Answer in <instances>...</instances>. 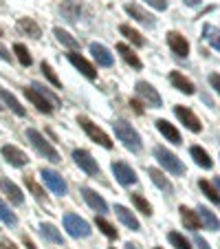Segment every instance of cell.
Returning <instances> with one entry per match:
<instances>
[{
    "instance_id": "34",
    "label": "cell",
    "mask_w": 220,
    "mask_h": 249,
    "mask_svg": "<svg viewBox=\"0 0 220 249\" xmlns=\"http://www.w3.org/2000/svg\"><path fill=\"white\" fill-rule=\"evenodd\" d=\"M0 221L5 223V225H9V227H14L16 223H18V218H16V214L9 210V207L5 205V203L0 201Z\"/></svg>"
},
{
    "instance_id": "9",
    "label": "cell",
    "mask_w": 220,
    "mask_h": 249,
    "mask_svg": "<svg viewBox=\"0 0 220 249\" xmlns=\"http://www.w3.org/2000/svg\"><path fill=\"white\" fill-rule=\"evenodd\" d=\"M73 159H75V163L80 165V168L84 170L86 174H90V177L99 174V165H97V161H95L86 150H75V152H73Z\"/></svg>"
},
{
    "instance_id": "25",
    "label": "cell",
    "mask_w": 220,
    "mask_h": 249,
    "mask_svg": "<svg viewBox=\"0 0 220 249\" xmlns=\"http://www.w3.org/2000/svg\"><path fill=\"white\" fill-rule=\"evenodd\" d=\"M148 174H150V179L154 181V185L159 190H163V192H168V194H172L174 192V188H172V183H169L168 179L163 177V172L161 170H156V168H150L148 170Z\"/></svg>"
},
{
    "instance_id": "43",
    "label": "cell",
    "mask_w": 220,
    "mask_h": 249,
    "mask_svg": "<svg viewBox=\"0 0 220 249\" xmlns=\"http://www.w3.org/2000/svg\"><path fill=\"white\" fill-rule=\"evenodd\" d=\"M0 249H18L11 240H7V238H0Z\"/></svg>"
},
{
    "instance_id": "37",
    "label": "cell",
    "mask_w": 220,
    "mask_h": 249,
    "mask_svg": "<svg viewBox=\"0 0 220 249\" xmlns=\"http://www.w3.org/2000/svg\"><path fill=\"white\" fill-rule=\"evenodd\" d=\"M132 203L136 205V210L141 212V214H145V216H150L152 214V207H150V203L145 201L141 194H132Z\"/></svg>"
},
{
    "instance_id": "27",
    "label": "cell",
    "mask_w": 220,
    "mask_h": 249,
    "mask_svg": "<svg viewBox=\"0 0 220 249\" xmlns=\"http://www.w3.org/2000/svg\"><path fill=\"white\" fill-rule=\"evenodd\" d=\"M203 36H205V40L216 49V51H220V31L214 27V24H205V27H203Z\"/></svg>"
},
{
    "instance_id": "38",
    "label": "cell",
    "mask_w": 220,
    "mask_h": 249,
    "mask_svg": "<svg viewBox=\"0 0 220 249\" xmlns=\"http://www.w3.org/2000/svg\"><path fill=\"white\" fill-rule=\"evenodd\" d=\"M40 71H42V73H44V77H47V80L51 82V84L55 86V89H62V84H60V77H57L55 73H53V69L47 64V62H42V66H40Z\"/></svg>"
},
{
    "instance_id": "50",
    "label": "cell",
    "mask_w": 220,
    "mask_h": 249,
    "mask_svg": "<svg viewBox=\"0 0 220 249\" xmlns=\"http://www.w3.org/2000/svg\"><path fill=\"white\" fill-rule=\"evenodd\" d=\"M216 188H218V190H220V179H216Z\"/></svg>"
},
{
    "instance_id": "1",
    "label": "cell",
    "mask_w": 220,
    "mask_h": 249,
    "mask_svg": "<svg viewBox=\"0 0 220 249\" xmlns=\"http://www.w3.org/2000/svg\"><path fill=\"white\" fill-rule=\"evenodd\" d=\"M27 139H29V143L38 150V155H42L44 159H49L51 163H60V155H57V150L51 146V143H49L47 139H44L42 135H40L38 130L29 128V130H27Z\"/></svg>"
},
{
    "instance_id": "10",
    "label": "cell",
    "mask_w": 220,
    "mask_h": 249,
    "mask_svg": "<svg viewBox=\"0 0 220 249\" xmlns=\"http://www.w3.org/2000/svg\"><path fill=\"white\" fill-rule=\"evenodd\" d=\"M68 62H70L73 66H75L77 71H80L82 75L88 77V80H95V77H97V71H95V66L90 64V62L86 60V57H82L80 53H75V51L68 53Z\"/></svg>"
},
{
    "instance_id": "2",
    "label": "cell",
    "mask_w": 220,
    "mask_h": 249,
    "mask_svg": "<svg viewBox=\"0 0 220 249\" xmlns=\"http://www.w3.org/2000/svg\"><path fill=\"white\" fill-rule=\"evenodd\" d=\"M113 128H115V135L119 137V141H123V146H126L128 150H132V152H139L141 150V137H139V132L130 126V124L115 122Z\"/></svg>"
},
{
    "instance_id": "30",
    "label": "cell",
    "mask_w": 220,
    "mask_h": 249,
    "mask_svg": "<svg viewBox=\"0 0 220 249\" xmlns=\"http://www.w3.org/2000/svg\"><path fill=\"white\" fill-rule=\"evenodd\" d=\"M119 31H121V36H126V38L130 40L135 47H143V44H145L143 36H141L139 31H135L132 27H128V24H121V27H119Z\"/></svg>"
},
{
    "instance_id": "44",
    "label": "cell",
    "mask_w": 220,
    "mask_h": 249,
    "mask_svg": "<svg viewBox=\"0 0 220 249\" xmlns=\"http://www.w3.org/2000/svg\"><path fill=\"white\" fill-rule=\"evenodd\" d=\"M194 240H196L198 249H211V247H209V245H207V240H203V238H201V236H196V238H194Z\"/></svg>"
},
{
    "instance_id": "45",
    "label": "cell",
    "mask_w": 220,
    "mask_h": 249,
    "mask_svg": "<svg viewBox=\"0 0 220 249\" xmlns=\"http://www.w3.org/2000/svg\"><path fill=\"white\" fill-rule=\"evenodd\" d=\"M22 243H24V247H27V249H38L35 245H33V240L27 238V236H22Z\"/></svg>"
},
{
    "instance_id": "39",
    "label": "cell",
    "mask_w": 220,
    "mask_h": 249,
    "mask_svg": "<svg viewBox=\"0 0 220 249\" xmlns=\"http://www.w3.org/2000/svg\"><path fill=\"white\" fill-rule=\"evenodd\" d=\"M97 227L108 236V238H117V236H119V234H117V230H115V227L110 225V223H108L106 218H102V216L97 218Z\"/></svg>"
},
{
    "instance_id": "19",
    "label": "cell",
    "mask_w": 220,
    "mask_h": 249,
    "mask_svg": "<svg viewBox=\"0 0 220 249\" xmlns=\"http://www.w3.org/2000/svg\"><path fill=\"white\" fill-rule=\"evenodd\" d=\"M169 82H172V86H174V89H178L181 93H185V95H192L194 93V84L185 75H181L178 71H172V73H169Z\"/></svg>"
},
{
    "instance_id": "16",
    "label": "cell",
    "mask_w": 220,
    "mask_h": 249,
    "mask_svg": "<svg viewBox=\"0 0 220 249\" xmlns=\"http://www.w3.org/2000/svg\"><path fill=\"white\" fill-rule=\"evenodd\" d=\"M115 214H117V218L123 223L126 227H130L132 231H139V221H136V216L132 214L128 207H123V205H115Z\"/></svg>"
},
{
    "instance_id": "35",
    "label": "cell",
    "mask_w": 220,
    "mask_h": 249,
    "mask_svg": "<svg viewBox=\"0 0 220 249\" xmlns=\"http://www.w3.org/2000/svg\"><path fill=\"white\" fill-rule=\"evenodd\" d=\"M14 53H16V57H18V62L22 66H31V55H29V51H27L24 44H14Z\"/></svg>"
},
{
    "instance_id": "12",
    "label": "cell",
    "mask_w": 220,
    "mask_h": 249,
    "mask_svg": "<svg viewBox=\"0 0 220 249\" xmlns=\"http://www.w3.org/2000/svg\"><path fill=\"white\" fill-rule=\"evenodd\" d=\"M168 44H169V49H172V53H174L176 57H187L189 44H187V40L183 38L181 33L169 31V33H168Z\"/></svg>"
},
{
    "instance_id": "31",
    "label": "cell",
    "mask_w": 220,
    "mask_h": 249,
    "mask_svg": "<svg viewBox=\"0 0 220 249\" xmlns=\"http://www.w3.org/2000/svg\"><path fill=\"white\" fill-rule=\"evenodd\" d=\"M117 51L121 53V57L132 66V69H141V60L136 57V53H132L130 47H126V44H117Z\"/></svg>"
},
{
    "instance_id": "42",
    "label": "cell",
    "mask_w": 220,
    "mask_h": 249,
    "mask_svg": "<svg viewBox=\"0 0 220 249\" xmlns=\"http://www.w3.org/2000/svg\"><path fill=\"white\" fill-rule=\"evenodd\" d=\"M209 84L216 89V93H220V75H218V73H214V75H209Z\"/></svg>"
},
{
    "instance_id": "13",
    "label": "cell",
    "mask_w": 220,
    "mask_h": 249,
    "mask_svg": "<svg viewBox=\"0 0 220 249\" xmlns=\"http://www.w3.org/2000/svg\"><path fill=\"white\" fill-rule=\"evenodd\" d=\"M113 174L117 177V181H119L121 185H132V183H136V174H135V170H132L130 165L121 163V161L113 163Z\"/></svg>"
},
{
    "instance_id": "41",
    "label": "cell",
    "mask_w": 220,
    "mask_h": 249,
    "mask_svg": "<svg viewBox=\"0 0 220 249\" xmlns=\"http://www.w3.org/2000/svg\"><path fill=\"white\" fill-rule=\"evenodd\" d=\"M145 2H150L154 9H159V11H165L168 9V0H145Z\"/></svg>"
},
{
    "instance_id": "18",
    "label": "cell",
    "mask_w": 220,
    "mask_h": 249,
    "mask_svg": "<svg viewBox=\"0 0 220 249\" xmlns=\"http://www.w3.org/2000/svg\"><path fill=\"white\" fill-rule=\"evenodd\" d=\"M90 53H93V57L97 60V64H102V66H113V53L108 51L106 47H102V44H97V42H93L90 44Z\"/></svg>"
},
{
    "instance_id": "20",
    "label": "cell",
    "mask_w": 220,
    "mask_h": 249,
    "mask_svg": "<svg viewBox=\"0 0 220 249\" xmlns=\"http://www.w3.org/2000/svg\"><path fill=\"white\" fill-rule=\"evenodd\" d=\"M178 212H181V218H183V223H185L187 230H194V231L201 230L203 223H201V218H198V212H192L189 207H185V205H183Z\"/></svg>"
},
{
    "instance_id": "7",
    "label": "cell",
    "mask_w": 220,
    "mask_h": 249,
    "mask_svg": "<svg viewBox=\"0 0 220 249\" xmlns=\"http://www.w3.org/2000/svg\"><path fill=\"white\" fill-rule=\"evenodd\" d=\"M40 177H42V181L49 185V188H51V192L60 194V196H64V194H66V181L62 179L55 170L42 168V170H40Z\"/></svg>"
},
{
    "instance_id": "40",
    "label": "cell",
    "mask_w": 220,
    "mask_h": 249,
    "mask_svg": "<svg viewBox=\"0 0 220 249\" xmlns=\"http://www.w3.org/2000/svg\"><path fill=\"white\" fill-rule=\"evenodd\" d=\"M169 243H172L176 249H192V247H189V243L183 238L178 231H169Z\"/></svg>"
},
{
    "instance_id": "3",
    "label": "cell",
    "mask_w": 220,
    "mask_h": 249,
    "mask_svg": "<svg viewBox=\"0 0 220 249\" xmlns=\"http://www.w3.org/2000/svg\"><path fill=\"white\" fill-rule=\"evenodd\" d=\"M64 227H66V231H68V236H73V238H88L90 236V225L84 218L77 216V214H66Z\"/></svg>"
},
{
    "instance_id": "15",
    "label": "cell",
    "mask_w": 220,
    "mask_h": 249,
    "mask_svg": "<svg viewBox=\"0 0 220 249\" xmlns=\"http://www.w3.org/2000/svg\"><path fill=\"white\" fill-rule=\"evenodd\" d=\"M0 190L9 196V201L14 203V205H22L24 203V196H22V192H20V188L14 183V181H9V179H0Z\"/></svg>"
},
{
    "instance_id": "23",
    "label": "cell",
    "mask_w": 220,
    "mask_h": 249,
    "mask_svg": "<svg viewBox=\"0 0 220 249\" xmlns=\"http://www.w3.org/2000/svg\"><path fill=\"white\" fill-rule=\"evenodd\" d=\"M126 11L132 16V18L136 20V22L145 24V27H154V18L152 16H148L143 9H141L139 5H126Z\"/></svg>"
},
{
    "instance_id": "6",
    "label": "cell",
    "mask_w": 220,
    "mask_h": 249,
    "mask_svg": "<svg viewBox=\"0 0 220 249\" xmlns=\"http://www.w3.org/2000/svg\"><path fill=\"white\" fill-rule=\"evenodd\" d=\"M136 95L148 106H152V108H161V104H163L161 102V95L156 93V89L152 84H148V82H136Z\"/></svg>"
},
{
    "instance_id": "22",
    "label": "cell",
    "mask_w": 220,
    "mask_h": 249,
    "mask_svg": "<svg viewBox=\"0 0 220 249\" xmlns=\"http://www.w3.org/2000/svg\"><path fill=\"white\" fill-rule=\"evenodd\" d=\"M198 218H201L203 227H207L211 231H216L220 227V221L216 218V214L211 210H207V207H198Z\"/></svg>"
},
{
    "instance_id": "29",
    "label": "cell",
    "mask_w": 220,
    "mask_h": 249,
    "mask_svg": "<svg viewBox=\"0 0 220 249\" xmlns=\"http://www.w3.org/2000/svg\"><path fill=\"white\" fill-rule=\"evenodd\" d=\"M53 33H55V38H57V42H62V44H64V47H68V49H70V51H75V49H80V42H77V40H75V38H73V36H70V33H68V31H62V29H60V27H57V29H55V31H53Z\"/></svg>"
},
{
    "instance_id": "24",
    "label": "cell",
    "mask_w": 220,
    "mask_h": 249,
    "mask_svg": "<svg viewBox=\"0 0 220 249\" xmlns=\"http://www.w3.org/2000/svg\"><path fill=\"white\" fill-rule=\"evenodd\" d=\"M40 234L44 236V238L49 240V243H55V245H64V236L57 231L55 225H51V223H42L40 225Z\"/></svg>"
},
{
    "instance_id": "36",
    "label": "cell",
    "mask_w": 220,
    "mask_h": 249,
    "mask_svg": "<svg viewBox=\"0 0 220 249\" xmlns=\"http://www.w3.org/2000/svg\"><path fill=\"white\" fill-rule=\"evenodd\" d=\"M24 183H27V188L31 190V194H33L35 198H38V201H47V194H44V190L40 188V185L35 183V181H33L31 177H24Z\"/></svg>"
},
{
    "instance_id": "48",
    "label": "cell",
    "mask_w": 220,
    "mask_h": 249,
    "mask_svg": "<svg viewBox=\"0 0 220 249\" xmlns=\"http://www.w3.org/2000/svg\"><path fill=\"white\" fill-rule=\"evenodd\" d=\"M0 57H2V60H9V53H7L5 49H0Z\"/></svg>"
},
{
    "instance_id": "4",
    "label": "cell",
    "mask_w": 220,
    "mask_h": 249,
    "mask_svg": "<svg viewBox=\"0 0 220 249\" xmlns=\"http://www.w3.org/2000/svg\"><path fill=\"white\" fill-rule=\"evenodd\" d=\"M154 157L159 159V163L163 165L168 172L172 174H185V165L181 163V159H178L176 155H172V152H168L165 148H154Z\"/></svg>"
},
{
    "instance_id": "21",
    "label": "cell",
    "mask_w": 220,
    "mask_h": 249,
    "mask_svg": "<svg viewBox=\"0 0 220 249\" xmlns=\"http://www.w3.org/2000/svg\"><path fill=\"white\" fill-rule=\"evenodd\" d=\"M156 128L161 130V135H163L165 139L172 141L174 146H178V143H181V135H178V130L172 126V124L165 122V119H159V122H156Z\"/></svg>"
},
{
    "instance_id": "32",
    "label": "cell",
    "mask_w": 220,
    "mask_h": 249,
    "mask_svg": "<svg viewBox=\"0 0 220 249\" xmlns=\"http://www.w3.org/2000/svg\"><path fill=\"white\" fill-rule=\"evenodd\" d=\"M192 157H194V161H196L201 168H205V170H209L211 165H214V161L209 159V155H207L203 148H198V146H194L192 148Z\"/></svg>"
},
{
    "instance_id": "5",
    "label": "cell",
    "mask_w": 220,
    "mask_h": 249,
    "mask_svg": "<svg viewBox=\"0 0 220 249\" xmlns=\"http://www.w3.org/2000/svg\"><path fill=\"white\" fill-rule=\"evenodd\" d=\"M77 124H80L82 128H84V132L90 137L93 141H97L99 146H103V148H113V141H110V137L106 135V132L102 130V128H97L90 119H86V117H80L77 119Z\"/></svg>"
},
{
    "instance_id": "33",
    "label": "cell",
    "mask_w": 220,
    "mask_h": 249,
    "mask_svg": "<svg viewBox=\"0 0 220 249\" xmlns=\"http://www.w3.org/2000/svg\"><path fill=\"white\" fill-rule=\"evenodd\" d=\"M198 188L203 190V194H205V196L209 198L211 203H220V194H218V190H216L214 185L209 183V181H198Z\"/></svg>"
},
{
    "instance_id": "52",
    "label": "cell",
    "mask_w": 220,
    "mask_h": 249,
    "mask_svg": "<svg viewBox=\"0 0 220 249\" xmlns=\"http://www.w3.org/2000/svg\"><path fill=\"white\" fill-rule=\"evenodd\" d=\"M156 249H161V247H156Z\"/></svg>"
},
{
    "instance_id": "26",
    "label": "cell",
    "mask_w": 220,
    "mask_h": 249,
    "mask_svg": "<svg viewBox=\"0 0 220 249\" xmlns=\"http://www.w3.org/2000/svg\"><path fill=\"white\" fill-rule=\"evenodd\" d=\"M0 97H2V102H5L7 106H9V108L14 110L16 115H18V117H24V115H27V110H24L22 106H20V102L14 97V95L9 93V90H5V89H2V90H0Z\"/></svg>"
},
{
    "instance_id": "46",
    "label": "cell",
    "mask_w": 220,
    "mask_h": 249,
    "mask_svg": "<svg viewBox=\"0 0 220 249\" xmlns=\"http://www.w3.org/2000/svg\"><path fill=\"white\" fill-rule=\"evenodd\" d=\"M130 106H132V108H135V110H136V113H139V115L143 113V108H141V106H139V102H135V99H132V102H130Z\"/></svg>"
},
{
    "instance_id": "47",
    "label": "cell",
    "mask_w": 220,
    "mask_h": 249,
    "mask_svg": "<svg viewBox=\"0 0 220 249\" xmlns=\"http://www.w3.org/2000/svg\"><path fill=\"white\" fill-rule=\"evenodd\" d=\"M185 2H187L189 7H198V5H201V0H185Z\"/></svg>"
},
{
    "instance_id": "8",
    "label": "cell",
    "mask_w": 220,
    "mask_h": 249,
    "mask_svg": "<svg viewBox=\"0 0 220 249\" xmlns=\"http://www.w3.org/2000/svg\"><path fill=\"white\" fill-rule=\"evenodd\" d=\"M24 95H27V99L33 104V106H35V108L40 110V113L49 115V113L53 110V104L49 102V99L44 97V95L40 93V90L35 89V86H29V89H24Z\"/></svg>"
},
{
    "instance_id": "51",
    "label": "cell",
    "mask_w": 220,
    "mask_h": 249,
    "mask_svg": "<svg viewBox=\"0 0 220 249\" xmlns=\"http://www.w3.org/2000/svg\"><path fill=\"white\" fill-rule=\"evenodd\" d=\"M0 110H2V106H0Z\"/></svg>"
},
{
    "instance_id": "14",
    "label": "cell",
    "mask_w": 220,
    "mask_h": 249,
    "mask_svg": "<svg viewBox=\"0 0 220 249\" xmlns=\"http://www.w3.org/2000/svg\"><path fill=\"white\" fill-rule=\"evenodd\" d=\"M2 157H5L11 165H16V168H22V165L29 163V157L16 146H2Z\"/></svg>"
},
{
    "instance_id": "11",
    "label": "cell",
    "mask_w": 220,
    "mask_h": 249,
    "mask_svg": "<svg viewBox=\"0 0 220 249\" xmlns=\"http://www.w3.org/2000/svg\"><path fill=\"white\" fill-rule=\"evenodd\" d=\"M174 113H176V117L185 124V128H187V130H192V132H201L203 130V124L198 122V117L189 108H185V106H176V108H174Z\"/></svg>"
},
{
    "instance_id": "28",
    "label": "cell",
    "mask_w": 220,
    "mask_h": 249,
    "mask_svg": "<svg viewBox=\"0 0 220 249\" xmlns=\"http://www.w3.org/2000/svg\"><path fill=\"white\" fill-rule=\"evenodd\" d=\"M18 31L20 33H27V36H31V38H40V27L33 22L31 18L18 20Z\"/></svg>"
},
{
    "instance_id": "17",
    "label": "cell",
    "mask_w": 220,
    "mask_h": 249,
    "mask_svg": "<svg viewBox=\"0 0 220 249\" xmlns=\"http://www.w3.org/2000/svg\"><path fill=\"white\" fill-rule=\"evenodd\" d=\"M82 194H84V201L88 203V205L93 207L95 212H99V214H103V212L108 210L106 201H103V198L99 196L97 192H93V190H90V188H82Z\"/></svg>"
},
{
    "instance_id": "49",
    "label": "cell",
    "mask_w": 220,
    "mask_h": 249,
    "mask_svg": "<svg viewBox=\"0 0 220 249\" xmlns=\"http://www.w3.org/2000/svg\"><path fill=\"white\" fill-rule=\"evenodd\" d=\"M126 247H128V249H136V247H135V245H132V243H128Z\"/></svg>"
}]
</instances>
